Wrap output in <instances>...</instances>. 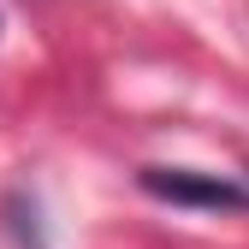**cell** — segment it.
<instances>
[{"instance_id":"6da1fadb","label":"cell","mask_w":249,"mask_h":249,"mask_svg":"<svg viewBox=\"0 0 249 249\" xmlns=\"http://www.w3.org/2000/svg\"><path fill=\"white\" fill-rule=\"evenodd\" d=\"M142 190L160 202H178V208H243L249 202V184L196 172V166H142Z\"/></svg>"}]
</instances>
